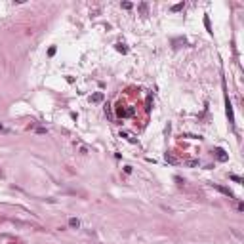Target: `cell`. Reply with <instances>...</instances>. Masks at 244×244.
Masks as SVG:
<instances>
[{
	"mask_svg": "<svg viewBox=\"0 0 244 244\" xmlns=\"http://www.w3.org/2000/svg\"><path fill=\"white\" fill-rule=\"evenodd\" d=\"M214 153H215V158H217L219 162H227V160H229V155H227V153H225L221 147H217Z\"/></svg>",
	"mask_w": 244,
	"mask_h": 244,
	"instance_id": "obj_1",
	"label": "cell"
},
{
	"mask_svg": "<svg viewBox=\"0 0 244 244\" xmlns=\"http://www.w3.org/2000/svg\"><path fill=\"white\" fill-rule=\"evenodd\" d=\"M183 8H185V2H179V4L172 6V12H179V10H183Z\"/></svg>",
	"mask_w": 244,
	"mask_h": 244,
	"instance_id": "obj_5",
	"label": "cell"
},
{
	"mask_svg": "<svg viewBox=\"0 0 244 244\" xmlns=\"http://www.w3.org/2000/svg\"><path fill=\"white\" fill-rule=\"evenodd\" d=\"M204 25H206V29H208V33H210V19H208V17H204Z\"/></svg>",
	"mask_w": 244,
	"mask_h": 244,
	"instance_id": "obj_12",
	"label": "cell"
},
{
	"mask_svg": "<svg viewBox=\"0 0 244 244\" xmlns=\"http://www.w3.org/2000/svg\"><path fill=\"white\" fill-rule=\"evenodd\" d=\"M185 164H187V166H199V160H187Z\"/></svg>",
	"mask_w": 244,
	"mask_h": 244,
	"instance_id": "obj_10",
	"label": "cell"
},
{
	"mask_svg": "<svg viewBox=\"0 0 244 244\" xmlns=\"http://www.w3.org/2000/svg\"><path fill=\"white\" fill-rule=\"evenodd\" d=\"M212 185H214V189H217L219 193H223V194H227V197H233V193H231V191H229L227 187H221V185H215V183H212Z\"/></svg>",
	"mask_w": 244,
	"mask_h": 244,
	"instance_id": "obj_2",
	"label": "cell"
},
{
	"mask_svg": "<svg viewBox=\"0 0 244 244\" xmlns=\"http://www.w3.org/2000/svg\"><path fill=\"white\" fill-rule=\"evenodd\" d=\"M101 99H103V93H93V95H92V101H93V103H99Z\"/></svg>",
	"mask_w": 244,
	"mask_h": 244,
	"instance_id": "obj_4",
	"label": "cell"
},
{
	"mask_svg": "<svg viewBox=\"0 0 244 244\" xmlns=\"http://www.w3.org/2000/svg\"><path fill=\"white\" fill-rule=\"evenodd\" d=\"M116 50L122 52V54H126V52H128V48H124V44H116Z\"/></svg>",
	"mask_w": 244,
	"mask_h": 244,
	"instance_id": "obj_7",
	"label": "cell"
},
{
	"mask_svg": "<svg viewBox=\"0 0 244 244\" xmlns=\"http://www.w3.org/2000/svg\"><path fill=\"white\" fill-rule=\"evenodd\" d=\"M185 42H187L185 38H174V40H172V44H174V48H178V44H185Z\"/></svg>",
	"mask_w": 244,
	"mask_h": 244,
	"instance_id": "obj_6",
	"label": "cell"
},
{
	"mask_svg": "<svg viewBox=\"0 0 244 244\" xmlns=\"http://www.w3.org/2000/svg\"><path fill=\"white\" fill-rule=\"evenodd\" d=\"M229 178H231V179H233L235 183H242V178H238V176H235V174H231Z\"/></svg>",
	"mask_w": 244,
	"mask_h": 244,
	"instance_id": "obj_8",
	"label": "cell"
},
{
	"mask_svg": "<svg viewBox=\"0 0 244 244\" xmlns=\"http://www.w3.org/2000/svg\"><path fill=\"white\" fill-rule=\"evenodd\" d=\"M69 227H72V229H78V227H80V221H78L77 217H71V219H69Z\"/></svg>",
	"mask_w": 244,
	"mask_h": 244,
	"instance_id": "obj_3",
	"label": "cell"
},
{
	"mask_svg": "<svg viewBox=\"0 0 244 244\" xmlns=\"http://www.w3.org/2000/svg\"><path fill=\"white\" fill-rule=\"evenodd\" d=\"M139 10H141V13L145 15V13H147V4H139Z\"/></svg>",
	"mask_w": 244,
	"mask_h": 244,
	"instance_id": "obj_9",
	"label": "cell"
},
{
	"mask_svg": "<svg viewBox=\"0 0 244 244\" xmlns=\"http://www.w3.org/2000/svg\"><path fill=\"white\" fill-rule=\"evenodd\" d=\"M122 8H124V10H132V2H124V4H122Z\"/></svg>",
	"mask_w": 244,
	"mask_h": 244,
	"instance_id": "obj_11",
	"label": "cell"
}]
</instances>
